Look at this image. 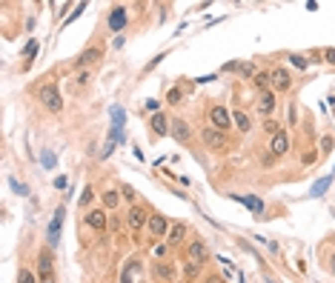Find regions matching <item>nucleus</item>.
<instances>
[{
    "label": "nucleus",
    "instance_id": "obj_1",
    "mask_svg": "<svg viewBox=\"0 0 335 283\" xmlns=\"http://www.w3.org/2000/svg\"><path fill=\"white\" fill-rule=\"evenodd\" d=\"M37 283H58L55 278V263H52V252H40V261H37Z\"/></svg>",
    "mask_w": 335,
    "mask_h": 283
},
{
    "label": "nucleus",
    "instance_id": "obj_2",
    "mask_svg": "<svg viewBox=\"0 0 335 283\" xmlns=\"http://www.w3.org/2000/svg\"><path fill=\"white\" fill-rule=\"evenodd\" d=\"M40 103L46 106L49 112H60V109H63V97H60V92H58L55 83H49V86L40 89Z\"/></svg>",
    "mask_w": 335,
    "mask_h": 283
},
{
    "label": "nucleus",
    "instance_id": "obj_3",
    "mask_svg": "<svg viewBox=\"0 0 335 283\" xmlns=\"http://www.w3.org/2000/svg\"><path fill=\"white\" fill-rule=\"evenodd\" d=\"M204 143H207L212 152H223V149L229 146V140H226V132H218L215 126L204 129Z\"/></svg>",
    "mask_w": 335,
    "mask_h": 283
},
{
    "label": "nucleus",
    "instance_id": "obj_4",
    "mask_svg": "<svg viewBox=\"0 0 335 283\" xmlns=\"http://www.w3.org/2000/svg\"><path fill=\"white\" fill-rule=\"evenodd\" d=\"M63 215H66V206H58V212H55V217H52V223H49V249H55L60 240V226H63Z\"/></svg>",
    "mask_w": 335,
    "mask_h": 283
},
{
    "label": "nucleus",
    "instance_id": "obj_5",
    "mask_svg": "<svg viewBox=\"0 0 335 283\" xmlns=\"http://www.w3.org/2000/svg\"><path fill=\"white\" fill-rule=\"evenodd\" d=\"M209 120H212V126L218 129V132H226L232 126V112H226L223 106H212V112H209Z\"/></svg>",
    "mask_w": 335,
    "mask_h": 283
},
{
    "label": "nucleus",
    "instance_id": "obj_6",
    "mask_svg": "<svg viewBox=\"0 0 335 283\" xmlns=\"http://www.w3.org/2000/svg\"><path fill=\"white\" fill-rule=\"evenodd\" d=\"M126 223H129V229H143V226H149V215H146V209L143 206H132L126 212Z\"/></svg>",
    "mask_w": 335,
    "mask_h": 283
},
{
    "label": "nucleus",
    "instance_id": "obj_7",
    "mask_svg": "<svg viewBox=\"0 0 335 283\" xmlns=\"http://www.w3.org/2000/svg\"><path fill=\"white\" fill-rule=\"evenodd\" d=\"M101 57H104V49H101V46H92V49H86V52L78 57V66L81 69L95 66V63H101Z\"/></svg>",
    "mask_w": 335,
    "mask_h": 283
},
{
    "label": "nucleus",
    "instance_id": "obj_8",
    "mask_svg": "<svg viewBox=\"0 0 335 283\" xmlns=\"http://www.w3.org/2000/svg\"><path fill=\"white\" fill-rule=\"evenodd\" d=\"M186 255H189V261H192V263H204V261H207V255H209V249H207V243H204V240H192V243H189V249H186Z\"/></svg>",
    "mask_w": 335,
    "mask_h": 283
},
{
    "label": "nucleus",
    "instance_id": "obj_9",
    "mask_svg": "<svg viewBox=\"0 0 335 283\" xmlns=\"http://www.w3.org/2000/svg\"><path fill=\"white\" fill-rule=\"evenodd\" d=\"M292 86V78H289L287 69H275L272 72V92H287Z\"/></svg>",
    "mask_w": 335,
    "mask_h": 283
},
{
    "label": "nucleus",
    "instance_id": "obj_10",
    "mask_svg": "<svg viewBox=\"0 0 335 283\" xmlns=\"http://www.w3.org/2000/svg\"><path fill=\"white\" fill-rule=\"evenodd\" d=\"M109 29H112V32H120V29H123V26H126V9H123V6H115V9L109 11Z\"/></svg>",
    "mask_w": 335,
    "mask_h": 283
},
{
    "label": "nucleus",
    "instance_id": "obj_11",
    "mask_svg": "<svg viewBox=\"0 0 335 283\" xmlns=\"http://www.w3.org/2000/svg\"><path fill=\"white\" fill-rule=\"evenodd\" d=\"M232 200H238V203H243L246 209H252L255 215H264V200H258V197H252V194H229Z\"/></svg>",
    "mask_w": 335,
    "mask_h": 283
},
{
    "label": "nucleus",
    "instance_id": "obj_12",
    "mask_svg": "<svg viewBox=\"0 0 335 283\" xmlns=\"http://www.w3.org/2000/svg\"><path fill=\"white\" fill-rule=\"evenodd\" d=\"M261 114H269L272 109H275V92L272 89H266V92H261L258 94V106H255Z\"/></svg>",
    "mask_w": 335,
    "mask_h": 283
},
{
    "label": "nucleus",
    "instance_id": "obj_13",
    "mask_svg": "<svg viewBox=\"0 0 335 283\" xmlns=\"http://www.w3.org/2000/svg\"><path fill=\"white\" fill-rule=\"evenodd\" d=\"M169 126H172L169 132L175 135V140H178V143H189V137H192V132H189V123H186V120H172Z\"/></svg>",
    "mask_w": 335,
    "mask_h": 283
},
{
    "label": "nucleus",
    "instance_id": "obj_14",
    "mask_svg": "<svg viewBox=\"0 0 335 283\" xmlns=\"http://www.w3.org/2000/svg\"><path fill=\"white\" fill-rule=\"evenodd\" d=\"M269 152H272V158L287 155V152H289V137L284 135V132H278V135L272 137V143H269Z\"/></svg>",
    "mask_w": 335,
    "mask_h": 283
},
{
    "label": "nucleus",
    "instance_id": "obj_15",
    "mask_svg": "<svg viewBox=\"0 0 335 283\" xmlns=\"http://www.w3.org/2000/svg\"><path fill=\"white\" fill-rule=\"evenodd\" d=\"M149 232L155 235V238L169 235V223H166V217H163V215H152L149 217Z\"/></svg>",
    "mask_w": 335,
    "mask_h": 283
},
{
    "label": "nucleus",
    "instance_id": "obj_16",
    "mask_svg": "<svg viewBox=\"0 0 335 283\" xmlns=\"http://www.w3.org/2000/svg\"><path fill=\"white\" fill-rule=\"evenodd\" d=\"M152 272H155V278L161 283H175V266L172 263H155Z\"/></svg>",
    "mask_w": 335,
    "mask_h": 283
},
{
    "label": "nucleus",
    "instance_id": "obj_17",
    "mask_svg": "<svg viewBox=\"0 0 335 283\" xmlns=\"http://www.w3.org/2000/svg\"><path fill=\"white\" fill-rule=\"evenodd\" d=\"M149 126H152V135H158V137L169 132V120H166V114H161V112L152 117V123H149Z\"/></svg>",
    "mask_w": 335,
    "mask_h": 283
},
{
    "label": "nucleus",
    "instance_id": "obj_18",
    "mask_svg": "<svg viewBox=\"0 0 335 283\" xmlns=\"http://www.w3.org/2000/svg\"><path fill=\"white\" fill-rule=\"evenodd\" d=\"M86 220H89V226L98 229V232H104V229H106V212H104V209H95V212H89V217H86Z\"/></svg>",
    "mask_w": 335,
    "mask_h": 283
},
{
    "label": "nucleus",
    "instance_id": "obj_19",
    "mask_svg": "<svg viewBox=\"0 0 335 283\" xmlns=\"http://www.w3.org/2000/svg\"><path fill=\"white\" fill-rule=\"evenodd\" d=\"M232 123L238 126L241 132H249V129H252V120H249V114L241 112V109H238V112H232Z\"/></svg>",
    "mask_w": 335,
    "mask_h": 283
},
{
    "label": "nucleus",
    "instance_id": "obj_20",
    "mask_svg": "<svg viewBox=\"0 0 335 283\" xmlns=\"http://www.w3.org/2000/svg\"><path fill=\"white\" fill-rule=\"evenodd\" d=\"M184 235H186V226H184V223H178V226L169 229V235H166V243H169V246H175V243H181V240H184Z\"/></svg>",
    "mask_w": 335,
    "mask_h": 283
},
{
    "label": "nucleus",
    "instance_id": "obj_21",
    "mask_svg": "<svg viewBox=\"0 0 335 283\" xmlns=\"http://www.w3.org/2000/svg\"><path fill=\"white\" fill-rule=\"evenodd\" d=\"M123 123H126V112H123V106H112V129H123Z\"/></svg>",
    "mask_w": 335,
    "mask_h": 283
},
{
    "label": "nucleus",
    "instance_id": "obj_22",
    "mask_svg": "<svg viewBox=\"0 0 335 283\" xmlns=\"http://www.w3.org/2000/svg\"><path fill=\"white\" fill-rule=\"evenodd\" d=\"M120 197H123V194H117L115 189H106L104 192V206L106 209H115V206L120 203Z\"/></svg>",
    "mask_w": 335,
    "mask_h": 283
},
{
    "label": "nucleus",
    "instance_id": "obj_23",
    "mask_svg": "<svg viewBox=\"0 0 335 283\" xmlns=\"http://www.w3.org/2000/svg\"><path fill=\"white\" fill-rule=\"evenodd\" d=\"M132 272H138V261H129L123 266V275H120V283H132Z\"/></svg>",
    "mask_w": 335,
    "mask_h": 283
},
{
    "label": "nucleus",
    "instance_id": "obj_24",
    "mask_svg": "<svg viewBox=\"0 0 335 283\" xmlns=\"http://www.w3.org/2000/svg\"><path fill=\"white\" fill-rule=\"evenodd\" d=\"M330 183H333V178H321V181H318L315 186H312V194H315V197H321V194L327 192V189H330Z\"/></svg>",
    "mask_w": 335,
    "mask_h": 283
},
{
    "label": "nucleus",
    "instance_id": "obj_25",
    "mask_svg": "<svg viewBox=\"0 0 335 283\" xmlns=\"http://www.w3.org/2000/svg\"><path fill=\"white\" fill-rule=\"evenodd\" d=\"M272 83V75H266V72H261V75H255V86L261 92H266V86Z\"/></svg>",
    "mask_w": 335,
    "mask_h": 283
},
{
    "label": "nucleus",
    "instance_id": "obj_26",
    "mask_svg": "<svg viewBox=\"0 0 335 283\" xmlns=\"http://www.w3.org/2000/svg\"><path fill=\"white\" fill-rule=\"evenodd\" d=\"M40 163H43V169H55V163H58V158H55L52 152H43V155H40Z\"/></svg>",
    "mask_w": 335,
    "mask_h": 283
},
{
    "label": "nucleus",
    "instance_id": "obj_27",
    "mask_svg": "<svg viewBox=\"0 0 335 283\" xmlns=\"http://www.w3.org/2000/svg\"><path fill=\"white\" fill-rule=\"evenodd\" d=\"M289 63H292L295 69H307V57L304 55H289Z\"/></svg>",
    "mask_w": 335,
    "mask_h": 283
},
{
    "label": "nucleus",
    "instance_id": "obj_28",
    "mask_svg": "<svg viewBox=\"0 0 335 283\" xmlns=\"http://www.w3.org/2000/svg\"><path fill=\"white\" fill-rule=\"evenodd\" d=\"M17 283H37L35 275L29 272V269H20V275H17Z\"/></svg>",
    "mask_w": 335,
    "mask_h": 283
},
{
    "label": "nucleus",
    "instance_id": "obj_29",
    "mask_svg": "<svg viewBox=\"0 0 335 283\" xmlns=\"http://www.w3.org/2000/svg\"><path fill=\"white\" fill-rule=\"evenodd\" d=\"M9 186H12V189H14L17 194H29V189H26V186H23L20 181H14V178H9Z\"/></svg>",
    "mask_w": 335,
    "mask_h": 283
},
{
    "label": "nucleus",
    "instance_id": "obj_30",
    "mask_svg": "<svg viewBox=\"0 0 335 283\" xmlns=\"http://www.w3.org/2000/svg\"><path fill=\"white\" fill-rule=\"evenodd\" d=\"M238 72H241L243 78H252V75H255V66H252V63H241V66H238Z\"/></svg>",
    "mask_w": 335,
    "mask_h": 283
},
{
    "label": "nucleus",
    "instance_id": "obj_31",
    "mask_svg": "<svg viewBox=\"0 0 335 283\" xmlns=\"http://www.w3.org/2000/svg\"><path fill=\"white\" fill-rule=\"evenodd\" d=\"M95 197V192H92V186H86L83 189V197H81V206H89V200Z\"/></svg>",
    "mask_w": 335,
    "mask_h": 283
},
{
    "label": "nucleus",
    "instance_id": "obj_32",
    "mask_svg": "<svg viewBox=\"0 0 335 283\" xmlns=\"http://www.w3.org/2000/svg\"><path fill=\"white\" fill-rule=\"evenodd\" d=\"M264 129H266V132H269V135H272V137H275L278 132H281V129H278V123H275V120H266V123H264Z\"/></svg>",
    "mask_w": 335,
    "mask_h": 283
},
{
    "label": "nucleus",
    "instance_id": "obj_33",
    "mask_svg": "<svg viewBox=\"0 0 335 283\" xmlns=\"http://www.w3.org/2000/svg\"><path fill=\"white\" fill-rule=\"evenodd\" d=\"M218 263H221V266H223V272H226V278H229V275L235 272V269H232V263L226 261V258H218Z\"/></svg>",
    "mask_w": 335,
    "mask_h": 283
},
{
    "label": "nucleus",
    "instance_id": "obj_34",
    "mask_svg": "<svg viewBox=\"0 0 335 283\" xmlns=\"http://www.w3.org/2000/svg\"><path fill=\"white\" fill-rule=\"evenodd\" d=\"M66 186H69V181H66L63 175H58V178H55V189H66Z\"/></svg>",
    "mask_w": 335,
    "mask_h": 283
},
{
    "label": "nucleus",
    "instance_id": "obj_35",
    "mask_svg": "<svg viewBox=\"0 0 335 283\" xmlns=\"http://www.w3.org/2000/svg\"><path fill=\"white\" fill-rule=\"evenodd\" d=\"M181 100V89H172L169 92V103H178Z\"/></svg>",
    "mask_w": 335,
    "mask_h": 283
},
{
    "label": "nucleus",
    "instance_id": "obj_36",
    "mask_svg": "<svg viewBox=\"0 0 335 283\" xmlns=\"http://www.w3.org/2000/svg\"><path fill=\"white\" fill-rule=\"evenodd\" d=\"M35 52H37V40H32V43L26 46V55L32 57V55H35Z\"/></svg>",
    "mask_w": 335,
    "mask_h": 283
},
{
    "label": "nucleus",
    "instance_id": "obj_37",
    "mask_svg": "<svg viewBox=\"0 0 335 283\" xmlns=\"http://www.w3.org/2000/svg\"><path fill=\"white\" fill-rule=\"evenodd\" d=\"M123 197H126V200H135V192H132V186H123Z\"/></svg>",
    "mask_w": 335,
    "mask_h": 283
},
{
    "label": "nucleus",
    "instance_id": "obj_38",
    "mask_svg": "<svg viewBox=\"0 0 335 283\" xmlns=\"http://www.w3.org/2000/svg\"><path fill=\"white\" fill-rule=\"evenodd\" d=\"M204 283H223V278H218V275H209V278H204Z\"/></svg>",
    "mask_w": 335,
    "mask_h": 283
},
{
    "label": "nucleus",
    "instance_id": "obj_39",
    "mask_svg": "<svg viewBox=\"0 0 335 283\" xmlns=\"http://www.w3.org/2000/svg\"><path fill=\"white\" fill-rule=\"evenodd\" d=\"M321 146H324V152H330V149H333V137H324Z\"/></svg>",
    "mask_w": 335,
    "mask_h": 283
},
{
    "label": "nucleus",
    "instance_id": "obj_40",
    "mask_svg": "<svg viewBox=\"0 0 335 283\" xmlns=\"http://www.w3.org/2000/svg\"><path fill=\"white\" fill-rule=\"evenodd\" d=\"M146 109H152V112H158V100H155V97H149V100H146Z\"/></svg>",
    "mask_w": 335,
    "mask_h": 283
},
{
    "label": "nucleus",
    "instance_id": "obj_41",
    "mask_svg": "<svg viewBox=\"0 0 335 283\" xmlns=\"http://www.w3.org/2000/svg\"><path fill=\"white\" fill-rule=\"evenodd\" d=\"M152 252H155V258H163V255H166V246H155Z\"/></svg>",
    "mask_w": 335,
    "mask_h": 283
},
{
    "label": "nucleus",
    "instance_id": "obj_42",
    "mask_svg": "<svg viewBox=\"0 0 335 283\" xmlns=\"http://www.w3.org/2000/svg\"><path fill=\"white\" fill-rule=\"evenodd\" d=\"M324 55H327V60H330V63H333V66H335V49H327Z\"/></svg>",
    "mask_w": 335,
    "mask_h": 283
},
{
    "label": "nucleus",
    "instance_id": "obj_43",
    "mask_svg": "<svg viewBox=\"0 0 335 283\" xmlns=\"http://www.w3.org/2000/svg\"><path fill=\"white\" fill-rule=\"evenodd\" d=\"M333 272H335V258H333Z\"/></svg>",
    "mask_w": 335,
    "mask_h": 283
}]
</instances>
